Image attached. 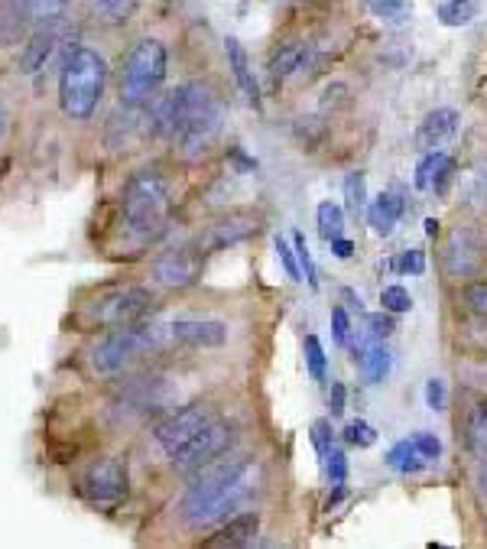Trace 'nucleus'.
I'll return each instance as SVG.
<instances>
[{
  "mask_svg": "<svg viewBox=\"0 0 487 549\" xmlns=\"http://www.w3.org/2000/svg\"><path fill=\"white\" fill-rule=\"evenodd\" d=\"M257 530H260V514L257 511H241V514H234L228 517L225 524H221V530L215 533V537H208L205 546H215V549H225V546H247V543H254L257 537Z\"/></svg>",
  "mask_w": 487,
  "mask_h": 549,
  "instance_id": "obj_17",
  "label": "nucleus"
},
{
  "mask_svg": "<svg viewBox=\"0 0 487 549\" xmlns=\"http://www.w3.org/2000/svg\"><path fill=\"white\" fill-rule=\"evenodd\" d=\"M312 442H315V449H319L322 459H325L328 449H332V426H328V420H319L312 426Z\"/></svg>",
  "mask_w": 487,
  "mask_h": 549,
  "instance_id": "obj_41",
  "label": "nucleus"
},
{
  "mask_svg": "<svg viewBox=\"0 0 487 549\" xmlns=\"http://www.w3.org/2000/svg\"><path fill=\"white\" fill-rule=\"evenodd\" d=\"M215 407L212 403H205V400H192L186 403V407H179L173 410L169 416H163L160 423L153 426V439H156V446H160L169 459L182 449V446H189V442L202 433V429L215 420Z\"/></svg>",
  "mask_w": 487,
  "mask_h": 549,
  "instance_id": "obj_10",
  "label": "nucleus"
},
{
  "mask_svg": "<svg viewBox=\"0 0 487 549\" xmlns=\"http://www.w3.org/2000/svg\"><path fill=\"white\" fill-rule=\"evenodd\" d=\"M413 442H416V449H419V455H423V459H439V455H442V442L436 436L419 433V436H413Z\"/></svg>",
  "mask_w": 487,
  "mask_h": 549,
  "instance_id": "obj_42",
  "label": "nucleus"
},
{
  "mask_svg": "<svg viewBox=\"0 0 487 549\" xmlns=\"http://www.w3.org/2000/svg\"><path fill=\"white\" fill-rule=\"evenodd\" d=\"M325 472H328V481H332L335 488L345 485V478H348V459H345V452H341V449H328V455H325Z\"/></svg>",
  "mask_w": 487,
  "mask_h": 549,
  "instance_id": "obj_35",
  "label": "nucleus"
},
{
  "mask_svg": "<svg viewBox=\"0 0 487 549\" xmlns=\"http://www.w3.org/2000/svg\"><path fill=\"white\" fill-rule=\"evenodd\" d=\"M475 186H478V192H481V199L487 202V163H481V166H478V173H475Z\"/></svg>",
  "mask_w": 487,
  "mask_h": 549,
  "instance_id": "obj_46",
  "label": "nucleus"
},
{
  "mask_svg": "<svg viewBox=\"0 0 487 549\" xmlns=\"http://www.w3.org/2000/svg\"><path fill=\"white\" fill-rule=\"evenodd\" d=\"M225 56H228L234 82H238V88L244 91V98L254 104V108H260V85H257V78H254V65H250V56H247V49L241 46L238 36H228L225 39Z\"/></svg>",
  "mask_w": 487,
  "mask_h": 549,
  "instance_id": "obj_20",
  "label": "nucleus"
},
{
  "mask_svg": "<svg viewBox=\"0 0 487 549\" xmlns=\"http://www.w3.org/2000/svg\"><path fill=\"white\" fill-rule=\"evenodd\" d=\"M276 257H280V264H283V270H286V277L293 280V283H299L302 280V267H299V257H296V247L289 244L286 238H276Z\"/></svg>",
  "mask_w": 487,
  "mask_h": 549,
  "instance_id": "obj_33",
  "label": "nucleus"
},
{
  "mask_svg": "<svg viewBox=\"0 0 487 549\" xmlns=\"http://www.w3.org/2000/svg\"><path fill=\"white\" fill-rule=\"evenodd\" d=\"M169 351L173 348H221L228 342V325L221 319H173L166 322Z\"/></svg>",
  "mask_w": 487,
  "mask_h": 549,
  "instance_id": "obj_13",
  "label": "nucleus"
},
{
  "mask_svg": "<svg viewBox=\"0 0 487 549\" xmlns=\"http://www.w3.org/2000/svg\"><path fill=\"white\" fill-rule=\"evenodd\" d=\"M458 130V111L455 108H436L423 117V124L416 130V143L423 150H439L442 143H449Z\"/></svg>",
  "mask_w": 487,
  "mask_h": 549,
  "instance_id": "obj_16",
  "label": "nucleus"
},
{
  "mask_svg": "<svg viewBox=\"0 0 487 549\" xmlns=\"http://www.w3.org/2000/svg\"><path fill=\"white\" fill-rule=\"evenodd\" d=\"M426 234L432 238V234H439V221L436 218H426Z\"/></svg>",
  "mask_w": 487,
  "mask_h": 549,
  "instance_id": "obj_49",
  "label": "nucleus"
},
{
  "mask_svg": "<svg viewBox=\"0 0 487 549\" xmlns=\"http://www.w3.org/2000/svg\"><path fill=\"white\" fill-rule=\"evenodd\" d=\"M263 488V465L254 455H221L192 475V485L182 498V520L192 530L218 527L228 517L241 514Z\"/></svg>",
  "mask_w": 487,
  "mask_h": 549,
  "instance_id": "obj_1",
  "label": "nucleus"
},
{
  "mask_svg": "<svg viewBox=\"0 0 487 549\" xmlns=\"http://www.w3.org/2000/svg\"><path fill=\"white\" fill-rule=\"evenodd\" d=\"M445 270L452 277H475L481 270V244L471 231H455L445 247Z\"/></svg>",
  "mask_w": 487,
  "mask_h": 549,
  "instance_id": "obj_15",
  "label": "nucleus"
},
{
  "mask_svg": "<svg viewBox=\"0 0 487 549\" xmlns=\"http://www.w3.org/2000/svg\"><path fill=\"white\" fill-rule=\"evenodd\" d=\"M354 361H358V368L364 374V381L367 384H380L384 377L390 374V351L387 345L380 342L377 335L367 332L364 342L354 345Z\"/></svg>",
  "mask_w": 487,
  "mask_h": 549,
  "instance_id": "obj_18",
  "label": "nucleus"
},
{
  "mask_svg": "<svg viewBox=\"0 0 487 549\" xmlns=\"http://www.w3.org/2000/svg\"><path fill=\"white\" fill-rule=\"evenodd\" d=\"M23 17L30 20V26H43V23H59L69 13L72 0H17Z\"/></svg>",
  "mask_w": 487,
  "mask_h": 549,
  "instance_id": "obj_23",
  "label": "nucleus"
},
{
  "mask_svg": "<svg viewBox=\"0 0 487 549\" xmlns=\"http://www.w3.org/2000/svg\"><path fill=\"white\" fill-rule=\"evenodd\" d=\"M478 485H481V491L487 494V465L481 468V475H478Z\"/></svg>",
  "mask_w": 487,
  "mask_h": 549,
  "instance_id": "obj_50",
  "label": "nucleus"
},
{
  "mask_svg": "<svg viewBox=\"0 0 487 549\" xmlns=\"http://www.w3.org/2000/svg\"><path fill=\"white\" fill-rule=\"evenodd\" d=\"M341 296H345V299H348V306H351V309H358V312L364 309V306H361V299H358V296H354V290H345V293H341Z\"/></svg>",
  "mask_w": 487,
  "mask_h": 549,
  "instance_id": "obj_48",
  "label": "nucleus"
},
{
  "mask_svg": "<svg viewBox=\"0 0 487 549\" xmlns=\"http://www.w3.org/2000/svg\"><path fill=\"white\" fill-rule=\"evenodd\" d=\"M478 13H481L478 0H445V4L439 7V23L458 30V26H468Z\"/></svg>",
  "mask_w": 487,
  "mask_h": 549,
  "instance_id": "obj_27",
  "label": "nucleus"
},
{
  "mask_svg": "<svg viewBox=\"0 0 487 549\" xmlns=\"http://www.w3.org/2000/svg\"><path fill=\"white\" fill-rule=\"evenodd\" d=\"M234 439H238V433H234V426H231L228 420H221V416H215V420L208 423V426L202 429V433L189 442V446H182V449L173 455L176 472H182V475L202 472L205 465H212V462L221 459V455H228V452H231Z\"/></svg>",
  "mask_w": 487,
  "mask_h": 549,
  "instance_id": "obj_11",
  "label": "nucleus"
},
{
  "mask_svg": "<svg viewBox=\"0 0 487 549\" xmlns=\"http://www.w3.org/2000/svg\"><path fill=\"white\" fill-rule=\"evenodd\" d=\"M426 403H429V410L449 407V387H445L442 377H429L426 381Z\"/></svg>",
  "mask_w": 487,
  "mask_h": 549,
  "instance_id": "obj_37",
  "label": "nucleus"
},
{
  "mask_svg": "<svg viewBox=\"0 0 487 549\" xmlns=\"http://www.w3.org/2000/svg\"><path fill=\"white\" fill-rule=\"evenodd\" d=\"M173 215V195L160 169H137L124 182L121 192V221L137 241H156Z\"/></svg>",
  "mask_w": 487,
  "mask_h": 549,
  "instance_id": "obj_3",
  "label": "nucleus"
},
{
  "mask_svg": "<svg viewBox=\"0 0 487 549\" xmlns=\"http://www.w3.org/2000/svg\"><path fill=\"white\" fill-rule=\"evenodd\" d=\"M468 446L475 455H481V459L487 455V420L481 410L471 416V423H468Z\"/></svg>",
  "mask_w": 487,
  "mask_h": 549,
  "instance_id": "obj_34",
  "label": "nucleus"
},
{
  "mask_svg": "<svg viewBox=\"0 0 487 549\" xmlns=\"http://www.w3.org/2000/svg\"><path fill=\"white\" fill-rule=\"evenodd\" d=\"M166 72H169V52L160 39L156 36L137 39L124 56L121 78H117V98H121V104L143 108V104H150L160 95Z\"/></svg>",
  "mask_w": 487,
  "mask_h": 549,
  "instance_id": "obj_6",
  "label": "nucleus"
},
{
  "mask_svg": "<svg viewBox=\"0 0 487 549\" xmlns=\"http://www.w3.org/2000/svg\"><path fill=\"white\" fill-rule=\"evenodd\" d=\"M332 332H335V342L345 348L348 345V335H351V316H348V309H341V306L332 309Z\"/></svg>",
  "mask_w": 487,
  "mask_h": 549,
  "instance_id": "obj_40",
  "label": "nucleus"
},
{
  "mask_svg": "<svg viewBox=\"0 0 487 549\" xmlns=\"http://www.w3.org/2000/svg\"><path fill=\"white\" fill-rule=\"evenodd\" d=\"M455 176V160L449 153H439L432 150L423 163L416 169V189L419 192H436V195H445L449 189V182Z\"/></svg>",
  "mask_w": 487,
  "mask_h": 549,
  "instance_id": "obj_19",
  "label": "nucleus"
},
{
  "mask_svg": "<svg viewBox=\"0 0 487 549\" xmlns=\"http://www.w3.org/2000/svg\"><path fill=\"white\" fill-rule=\"evenodd\" d=\"M332 254H335V257H351V254H354V244H351L348 238H335V241H332Z\"/></svg>",
  "mask_w": 487,
  "mask_h": 549,
  "instance_id": "obj_45",
  "label": "nucleus"
},
{
  "mask_svg": "<svg viewBox=\"0 0 487 549\" xmlns=\"http://www.w3.org/2000/svg\"><path fill=\"white\" fill-rule=\"evenodd\" d=\"M481 413H484V420H487V400H481V407H478Z\"/></svg>",
  "mask_w": 487,
  "mask_h": 549,
  "instance_id": "obj_51",
  "label": "nucleus"
},
{
  "mask_svg": "<svg viewBox=\"0 0 487 549\" xmlns=\"http://www.w3.org/2000/svg\"><path fill=\"white\" fill-rule=\"evenodd\" d=\"M390 267L400 273V277H423L426 273V254L419 251V247H410V251H403L390 260Z\"/></svg>",
  "mask_w": 487,
  "mask_h": 549,
  "instance_id": "obj_29",
  "label": "nucleus"
},
{
  "mask_svg": "<svg viewBox=\"0 0 487 549\" xmlns=\"http://www.w3.org/2000/svg\"><path fill=\"white\" fill-rule=\"evenodd\" d=\"M367 4L384 20H403L410 13V0H367Z\"/></svg>",
  "mask_w": 487,
  "mask_h": 549,
  "instance_id": "obj_36",
  "label": "nucleus"
},
{
  "mask_svg": "<svg viewBox=\"0 0 487 549\" xmlns=\"http://www.w3.org/2000/svg\"><path fill=\"white\" fill-rule=\"evenodd\" d=\"M387 465L397 468L400 475H416V472H423V468H426V459L419 455L413 439H403V442H397V446L387 452Z\"/></svg>",
  "mask_w": 487,
  "mask_h": 549,
  "instance_id": "obj_24",
  "label": "nucleus"
},
{
  "mask_svg": "<svg viewBox=\"0 0 487 549\" xmlns=\"http://www.w3.org/2000/svg\"><path fill=\"white\" fill-rule=\"evenodd\" d=\"M88 10L95 13L101 23H127L137 13V0H88Z\"/></svg>",
  "mask_w": 487,
  "mask_h": 549,
  "instance_id": "obj_25",
  "label": "nucleus"
},
{
  "mask_svg": "<svg viewBox=\"0 0 487 549\" xmlns=\"http://www.w3.org/2000/svg\"><path fill=\"white\" fill-rule=\"evenodd\" d=\"M69 36H75V30H69V26H65V20L33 26V33L26 36L23 52H20V59H17V69L23 75H36V72H43L46 65H52V62L62 65L65 59H69V52L75 49L69 43Z\"/></svg>",
  "mask_w": 487,
  "mask_h": 549,
  "instance_id": "obj_9",
  "label": "nucleus"
},
{
  "mask_svg": "<svg viewBox=\"0 0 487 549\" xmlns=\"http://www.w3.org/2000/svg\"><path fill=\"white\" fill-rule=\"evenodd\" d=\"M306 65H312V49L309 46H302V43L280 46V52H273V59H270V78L276 85H283L286 78L306 72Z\"/></svg>",
  "mask_w": 487,
  "mask_h": 549,
  "instance_id": "obj_21",
  "label": "nucleus"
},
{
  "mask_svg": "<svg viewBox=\"0 0 487 549\" xmlns=\"http://www.w3.org/2000/svg\"><path fill=\"white\" fill-rule=\"evenodd\" d=\"M380 306L393 316H403V312L413 309V296L403 290V286H384V293H380Z\"/></svg>",
  "mask_w": 487,
  "mask_h": 549,
  "instance_id": "obj_31",
  "label": "nucleus"
},
{
  "mask_svg": "<svg viewBox=\"0 0 487 549\" xmlns=\"http://www.w3.org/2000/svg\"><path fill=\"white\" fill-rule=\"evenodd\" d=\"M7 124H10L7 108H4V104H0V143H4V137H7Z\"/></svg>",
  "mask_w": 487,
  "mask_h": 549,
  "instance_id": "obj_47",
  "label": "nucleus"
},
{
  "mask_svg": "<svg viewBox=\"0 0 487 549\" xmlns=\"http://www.w3.org/2000/svg\"><path fill=\"white\" fill-rule=\"evenodd\" d=\"M345 397H348V390L341 381L332 384V394H328V410H332V416H341L345 413Z\"/></svg>",
  "mask_w": 487,
  "mask_h": 549,
  "instance_id": "obj_44",
  "label": "nucleus"
},
{
  "mask_svg": "<svg viewBox=\"0 0 487 549\" xmlns=\"http://www.w3.org/2000/svg\"><path fill=\"white\" fill-rule=\"evenodd\" d=\"M465 299H468L471 312H478V316H484V319H487V283L471 286V290L465 293Z\"/></svg>",
  "mask_w": 487,
  "mask_h": 549,
  "instance_id": "obj_43",
  "label": "nucleus"
},
{
  "mask_svg": "<svg viewBox=\"0 0 487 549\" xmlns=\"http://www.w3.org/2000/svg\"><path fill=\"white\" fill-rule=\"evenodd\" d=\"M293 247H296V257H299V267H302V273H306V280L315 286L319 280H315V264H312V254H309V244H306V238L296 231L293 234Z\"/></svg>",
  "mask_w": 487,
  "mask_h": 549,
  "instance_id": "obj_38",
  "label": "nucleus"
},
{
  "mask_svg": "<svg viewBox=\"0 0 487 549\" xmlns=\"http://www.w3.org/2000/svg\"><path fill=\"white\" fill-rule=\"evenodd\" d=\"M147 127L153 134L173 140L182 156H202L221 137L225 104L208 82H186L150 101Z\"/></svg>",
  "mask_w": 487,
  "mask_h": 549,
  "instance_id": "obj_2",
  "label": "nucleus"
},
{
  "mask_svg": "<svg viewBox=\"0 0 487 549\" xmlns=\"http://www.w3.org/2000/svg\"><path fill=\"white\" fill-rule=\"evenodd\" d=\"M397 329V319H393V312H377V316H367V332L377 335V338H387Z\"/></svg>",
  "mask_w": 487,
  "mask_h": 549,
  "instance_id": "obj_39",
  "label": "nucleus"
},
{
  "mask_svg": "<svg viewBox=\"0 0 487 549\" xmlns=\"http://www.w3.org/2000/svg\"><path fill=\"white\" fill-rule=\"evenodd\" d=\"M108 88V62L98 49L75 46L59 69V108L69 121H88Z\"/></svg>",
  "mask_w": 487,
  "mask_h": 549,
  "instance_id": "obj_4",
  "label": "nucleus"
},
{
  "mask_svg": "<svg viewBox=\"0 0 487 549\" xmlns=\"http://www.w3.org/2000/svg\"><path fill=\"white\" fill-rule=\"evenodd\" d=\"M205 267V251L199 244H179L169 247L166 254L153 260V283L163 290H186L202 277Z\"/></svg>",
  "mask_w": 487,
  "mask_h": 549,
  "instance_id": "obj_12",
  "label": "nucleus"
},
{
  "mask_svg": "<svg viewBox=\"0 0 487 549\" xmlns=\"http://www.w3.org/2000/svg\"><path fill=\"white\" fill-rule=\"evenodd\" d=\"M156 351H169L166 322H137L127 329H111L108 338L91 348V371L101 377H117L134 368L137 361Z\"/></svg>",
  "mask_w": 487,
  "mask_h": 549,
  "instance_id": "obj_5",
  "label": "nucleus"
},
{
  "mask_svg": "<svg viewBox=\"0 0 487 549\" xmlns=\"http://www.w3.org/2000/svg\"><path fill=\"white\" fill-rule=\"evenodd\" d=\"M345 202L354 215L361 212V208L367 205V182H364V173H351L345 176Z\"/></svg>",
  "mask_w": 487,
  "mask_h": 549,
  "instance_id": "obj_32",
  "label": "nucleus"
},
{
  "mask_svg": "<svg viewBox=\"0 0 487 549\" xmlns=\"http://www.w3.org/2000/svg\"><path fill=\"white\" fill-rule=\"evenodd\" d=\"M78 494H82L85 504L111 511V507L127 498V465L117 455L95 459L85 468L82 481H78Z\"/></svg>",
  "mask_w": 487,
  "mask_h": 549,
  "instance_id": "obj_8",
  "label": "nucleus"
},
{
  "mask_svg": "<svg viewBox=\"0 0 487 549\" xmlns=\"http://www.w3.org/2000/svg\"><path fill=\"white\" fill-rule=\"evenodd\" d=\"M345 442L348 446H358V449H371L377 442V429L367 420H351L345 426Z\"/></svg>",
  "mask_w": 487,
  "mask_h": 549,
  "instance_id": "obj_30",
  "label": "nucleus"
},
{
  "mask_svg": "<svg viewBox=\"0 0 487 549\" xmlns=\"http://www.w3.org/2000/svg\"><path fill=\"white\" fill-rule=\"evenodd\" d=\"M400 218H403V199H400V195H393V192L377 195V199L371 202V208H367L371 231L380 234V238H390Z\"/></svg>",
  "mask_w": 487,
  "mask_h": 549,
  "instance_id": "obj_22",
  "label": "nucleus"
},
{
  "mask_svg": "<svg viewBox=\"0 0 487 549\" xmlns=\"http://www.w3.org/2000/svg\"><path fill=\"white\" fill-rule=\"evenodd\" d=\"M260 231V218L250 212H231L225 218L212 221L202 234H199V247L202 251H225V247H238L250 241Z\"/></svg>",
  "mask_w": 487,
  "mask_h": 549,
  "instance_id": "obj_14",
  "label": "nucleus"
},
{
  "mask_svg": "<svg viewBox=\"0 0 487 549\" xmlns=\"http://www.w3.org/2000/svg\"><path fill=\"white\" fill-rule=\"evenodd\" d=\"M315 221H319L322 241H328V244L345 234V208L335 205V202H319V208H315Z\"/></svg>",
  "mask_w": 487,
  "mask_h": 549,
  "instance_id": "obj_26",
  "label": "nucleus"
},
{
  "mask_svg": "<svg viewBox=\"0 0 487 549\" xmlns=\"http://www.w3.org/2000/svg\"><path fill=\"white\" fill-rule=\"evenodd\" d=\"M302 351H306V368H309V377L312 381H325V374H328V358H325V351H322V342L315 335H306V342H302Z\"/></svg>",
  "mask_w": 487,
  "mask_h": 549,
  "instance_id": "obj_28",
  "label": "nucleus"
},
{
  "mask_svg": "<svg viewBox=\"0 0 487 549\" xmlns=\"http://www.w3.org/2000/svg\"><path fill=\"white\" fill-rule=\"evenodd\" d=\"M153 312V290L140 283H127L117 286V290L104 293L101 299H95L88 309L91 322L98 329H127V325L147 322V316Z\"/></svg>",
  "mask_w": 487,
  "mask_h": 549,
  "instance_id": "obj_7",
  "label": "nucleus"
}]
</instances>
